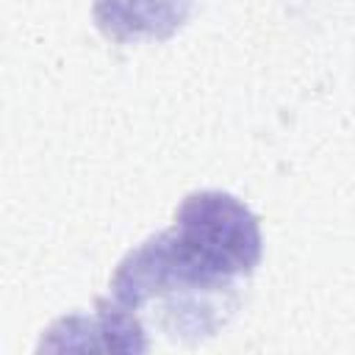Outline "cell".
<instances>
[{"instance_id":"obj_2","label":"cell","mask_w":355,"mask_h":355,"mask_svg":"<svg viewBox=\"0 0 355 355\" xmlns=\"http://www.w3.org/2000/svg\"><path fill=\"white\" fill-rule=\"evenodd\" d=\"M191 0H97L94 14L100 28L114 39L166 36L172 33Z\"/></svg>"},{"instance_id":"obj_1","label":"cell","mask_w":355,"mask_h":355,"mask_svg":"<svg viewBox=\"0 0 355 355\" xmlns=\"http://www.w3.org/2000/svg\"><path fill=\"white\" fill-rule=\"evenodd\" d=\"M166 233L197 272L219 283L247 275L261 255L255 216L236 197L222 191L189 194L178 208L175 227Z\"/></svg>"}]
</instances>
